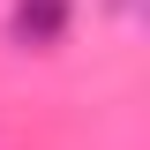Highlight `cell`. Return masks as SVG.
Segmentation results:
<instances>
[{"instance_id": "2", "label": "cell", "mask_w": 150, "mask_h": 150, "mask_svg": "<svg viewBox=\"0 0 150 150\" xmlns=\"http://www.w3.org/2000/svg\"><path fill=\"white\" fill-rule=\"evenodd\" d=\"M112 8H120V15H135V0H112Z\"/></svg>"}, {"instance_id": "1", "label": "cell", "mask_w": 150, "mask_h": 150, "mask_svg": "<svg viewBox=\"0 0 150 150\" xmlns=\"http://www.w3.org/2000/svg\"><path fill=\"white\" fill-rule=\"evenodd\" d=\"M75 23V0H8V45L23 53H53Z\"/></svg>"}]
</instances>
